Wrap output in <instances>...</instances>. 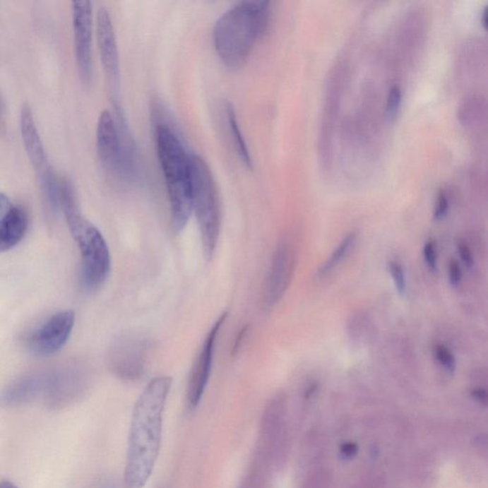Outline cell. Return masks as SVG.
Here are the masks:
<instances>
[{"label": "cell", "instance_id": "cell-1", "mask_svg": "<svg viewBox=\"0 0 488 488\" xmlns=\"http://www.w3.org/2000/svg\"><path fill=\"white\" fill-rule=\"evenodd\" d=\"M171 377L153 379L133 406L128 435L124 487L143 488L151 478L162 446L163 416Z\"/></svg>", "mask_w": 488, "mask_h": 488}, {"label": "cell", "instance_id": "cell-2", "mask_svg": "<svg viewBox=\"0 0 488 488\" xmlns=\"http://www.w3.org/2000/svg\"><path fill=\"white\" fill-rule=\"evenodd\" d=\"M165 119L155 127V148L170 206L172 226L176 233L186 227L193 213L191 155L181 136Z\"/></svg>", "mask_w": 488, "mask_h": 488}, {"label": "cell", "instance_id": "cell-3", "mask_svg": "<svg viewBox=\"0 0 488 488\" xmlns=\"http://www.w3.org/2000/svg\"><path fill=\"white\" fill-rule=\"evenodd\" d=\"M270 20L267 1H242L223 13L214 28V44L220 61L229 68L246 62Z\"/></svg>", "mask_w": 488, "mask_h": 488}, {"label": "cell", "instance_id": "cell-4", "mask_svg": "<svg viewBox=\"0 0 488 488\" xmlns=\"http://www.w3.org/2000/svg\"><path fill=\"white\" fill-rule=\"evenodd\" d=\"M61 211L81 254V283L85 290H99L107 280L112 268L110 250L102 232L81 214L73 189L65 191Z\"/></svg>", "mask_w": 488, "mask_h": 488}, {"label": "cell", "instance_id": "cell-5", "mask_svg": "<svg viewBox=\"0 0 488 488\" xmlns=\"http://www.w3.org/2000/svg\"><path fill=\"white\" fill-rule=\"evenodd\" d=\"M114 114L105 110L97 124V150L100 163L112 176L126 182L136 181L138 160L135 141L121 105Z\"/></svg>", "mask_w": 488, "mask_h": 488}, {"label": "cell", "instance_id": "cell-6", "mask_svg": "<svg viewBox=\"0 0 488 488\" xmlns=\"http://www.w3.org/2000/svg\"><path fill=\"white\" fill-rule=\"evenodd\" d=\"M193 213L200 227L204 256L211 260L219 242L222 207L216 181L201 155H191Z\"/></svg>", "mask_w": 488, "mask_h": 488}, {"label": "cell", "instance_id": "cell-7", "mask_svg": "<svg viewBox=\"0 0 488 488\" xmlns=\"http://www.w3.org/2000/svg\"><path fill=\"white\" fill-rule=\"evenodd\" d=\"M89 378L85 368L70 364L51 370L43 403L52 410H61L78 402L86 393Z\"/></svg>", "mask_w": 488, "mask_h": 488}, {"label": "cell", "instance_id": "cell-8", "mask_svg": "<svg viewBox=\"0 0 488 488\" xmlns=\"http://www.w3.org/2000/svg\"><path fill=\"white\" fill-rule=\"evenodd\" d=\"M76 316L72 310L52 315L27 337L26 348L37 357L54 355L67 345L75 327Z\"/></svg>", "mask_w": 488, "mask_h": 488}, {"label": "cell", "instance_id": "cell-9", "mask_svg": "<svg viewBox=\"0 0 488 488\" xmlns=\"http://www.w3.org/2000/svg\"><path fill=\"white\" fill-rule=\"evenodd\" d=\"M149 348V343L143 338L121 336L113 343L109 352L112 372L121 380H138L145 372Z\"/></svg>", "mask_w": 488, "mask_h": 488}, {"label": "cell", "instance_id": "cell-10", "mask_svg": "<svg viewBox=\"0 0 488 488\" xmlns=\"http://www.w3.org/2000/svg\"><path fill=\"white\" fill-rule=\"evenodd\" d=\"M93 4L89 0L72 2L73 53L78 76L83 83H91L93 76Z\"/></svg>", "mask_w": 488, "mask_h": 488}, {"label": "cell", "instance_id": "cell-11", "mask_svg": "<svg viewBox=\"0 0 488 488\" xmlns=\"http://www.w3.org/2000/svg\"><path fill=\"white\" fill-rule=\"evenodd\" d=\"M227 318V313H223L213 324L211 329L207 334L200 352L198 354L195 364L191 371L189 383H188L186 403L190 411L195 410L200 405L201 400L208 386L211 377L213 362H214L215 349H216L217 338L219 336L220 328Z\"/></svg>", "mask_w": 488, "mask_h": 488}, {"label": "cell", "instance_id": "cell-12", "mask_svg": "<svg viewBox=\"0 0 488 488\" xmlns=\"http://www.w3.org/2000/svg\"><path fill=\"white\" fill-rule=\"evenodd\" d=\"M97 37L103 72L113 95L114 103H119L118 95L121 87V59L118 40L110 13L105 7L97 11Z\"/></svg>", "mask_w": 488, "mask_h": 488}, {"label": "cell", "instance_id": "cell-13", "mask_svg": "<svg viewBox=\"0 0 488 488\" xmlns=\"http://www.w3.org/2000/svg\"><path fill=\"white\" fill-rule=\"evenodd\" d=\"M297 266L295 247L288 242L278 244L267 277L264 302L267 307H273L282 299L293 280Z\"/></svg>", "mask_w": 488, "mask_h": 488}, {"label": "cell", "instance_id": "cell-14", "mask_svg": "<svg viewBox=\"0 0 488 488\" xmlns=\"http://www.w3.org/2000/svg\"><path fill=\"white\" fill-rule=\"evenodd\" d=\"M50 373L51 370L34 371L16 378L2 392V405L10 408L21 407L38 399L43 400Z\"/></svg>", "mask_w": 488, "mask_h": 488}, {"label": "cell", "instance_id": "cell-15", "mask_svg": "<svg viewBox=\"0 0 488 488\" xmlns=\"http://www.w3.org/2000/svg\"><path fill=\"white\" fill-rule=\"evenodd\" d=\"M29 215L23 206L15 204L4 193L0 195V251L7 252L25 237Z\"/></svg>", "mask_w": 488, "mask_h": 488}, {"label": "cell", "instance_id": "cell-16", "mask_svg": "<svg viewBox=\"0 0 488 488\" xmlns=\"http://www.w3.org/2000/svg\"><path fill=\"white\" fill-rule=\"evenodd\" d=\"M19 125H20L21 138H23L27 157L37 173L38 181H40L54 170L49 163L44 144L38 132L34 114L29 105H24L21 108Z\"/></svg>", "mask_w": 488, "mask_h": 488}, {"label": "cell", "instance_id": "cell-17", "mask_svg": "<svg viewBox=\"0 0 488 488\" xmlns=\"http://www.w3.org/2000/svg\"><path fill=\"white\" fill-rule=\"evenodd\" d=\"M356 241V233H350L346 235L345 238L343 239V241L340 242V244L335 248L333 253L329 256L326 263H323L321 268L319 269L318 276L324 278L331 274V273L345 261L346 256H348V254L353 249Z\"/></svg>", "mask_w": 488, "mask_h": 488}, {"label": "cell", "instance_id": "cell-18", "mask_svg": "<svg viewBox=\"0 0 488 488\" xmlns=\"http://www.w3.org/2000/svg\"><path fill=\"white\" fill-rule=\"evenodd\" d=\"M226 116H227L229 129H230L232 138H233L234 143H235L237 152H238L239 157H241L244 165L248 168H251L252 167V160H251L249 150L247 148L242 131L239 130L235 110H234L233 106L230 103L226 105Z\"/></svg>", "mask_w": 488, "mask_h": 488}, {"label": "cell", "instance_id": "cell-19", "mask_svg": "<svg viewBox=\"0 0 488 488\" xmlns=\"http://www.w3.org/2000/svg\"><path fill=\"white\" fill-rule=\"evenodd\" d=\"M435 357L447 372L453 373L456 369V359L451 349L447 348L446 345H436Z\"/></svg>", "mask_w": 488, "mask_h": 488}, {"label": "cell", "instance_id": "cell-20", "mask_svg": "<svg viewBox=\"0 0 488 488\" xmlns=\"http://www.w3.org/2000/svg\"><path fill=\"white\" fill-rule=\"evenodd\" d=\"M388 270L393 280L395 287L400 296L405 295L406 293V279L405 270L402 264L398 261H392L388 263Z\"/></svg>", "mask_w": 488, "mask_h": 488}, {"label": "cell", "instance_id": "cell-21", "mask_svg": "<svg viewBox=\"0 0 488 488\" xmlns=\"http://www.w3.org/2000/svg\"><path fill=\"white\" fill-rule=\"evenodd\" d=\"M400 100H402V92L398 86H393L390 89L388 97H387L386 113L390 119H394L399 111Z\"/></svg>", "mask_w": 488, "mask_h": 488}, {"label": "cell", "instance_id": "cell-22", "mask_svg": "<svg viewBox=\"0 0 488 488\" xmlns=\"http://www.w3.org/2000/svg\"><path fill=\"white\" fill-rule=\"evenodd\" d=\"M424 258L428 268L434 271L437 269V248L433 241H428L424 247Z\"/></svg>", "mask_w": 488, "mask_h": 488}, {"label": "cell", "instance_id": "cell-23", "mask_svg": "<svg viewBox=\"0 0 488 488\" xmlns=\"http://www.w3.org/2000/svg\"><path fill=\"white\" fill-rule=\"evenodd\" d=\"M448 208L449 203L446 195L444 194V191H441V192L439 193L437 201H436L434 219L437 220L444 219V218L446 216L447 212H448Z\"/></svg>", "mask_w": 488, "mask_h": 488}, {"label": "cell", "instance_id": "cell-24", "mask_svg": "<svg viewBox=\"0 0 488 488\" xmlns=\"http://www.w3.org/2000/svg\"><path fill=\"white\" fill-rule=\"evenodd\" d=\"M458 252H459L460 260L468 269L472 268L474 266L473 254L471 252L470 247L465 241H459L457 244Z\"/></svg>", "mask_w": 488, "mask_h": 488}, {"label": "cell", "instance_id": "cell-25", "mask_svg": "<svg viewBox=\"0 0 488 488\" xmlns=\"http://www.w3.org/2000/svg\"><path fill=\"white\" fill-rule=\"evenodd\" d=\"M462 268H460L459 263L457 261H452L449 263L448 268V277L449 282L452 286L456 287V286L460 285V280H462Z\"/></svg>", "mask_w": 488, "mask_h": 488}, {"label": "cell", "instance_id": "cell-26", "mask_svg": "<svg viewBox=\"0 0 488 488\" xmlns=\"http://www.w3.org/2000/svg\"><path fill=\"white\" fill-rule=\"evenodd\" d=\"M248 332V326H244V328L239 332L238 336L236 338L235 343H234L233 347H232V355H235L238 352L239 347H241L242 343L244 342L245 336Z\"/></svg>", "mask_w": 488, "mask_h": 488}, {"label": "cell", "instance_id": "cell-27", "mask_svg": "<svg viewBox=\"0 0 488 488\" xmlns=\"http://www.w3.org/2000/svg\"><path fill=\"white\" fill-rule=\"evenodd\" d=\"M474 399L478 400L481 403H488V392L482 388H476L472 391Z\"/></svg>", "mask_w": 488, "mask_h": 488}, {"label": "cell", "instance_id": "cell-28", "mask_svg": "<svg viewBox=\"0 0 488 488\" xmlns=\"http://www.w3.org/2000/svg\"><path fill=\"white\" fill-rule=\"evenodd\" d=\"M357 451H358V447H357L355 444H345L342 447V453L345 455V457H352L353 455L356 454Z\"/></svg>", "mask_w": 488, "mask_h": 488}, {"label": "cell", "instance_id": "cell-29", "mask_svg": "<svg viewBox=\"0 0 488 488\" xmlns=\"http://www.w3.org/2000/svg\"><path fill=\"white\" fill-rule=\"evenodd\" d=\"M99 488H119V485L113 479L105 478L100 482Z\"/></svg>", "mask_w": 488, "mask_h": 488}, {"label": "cell", "instance_id": "cell-30", "mask_svg": "<svg viewBox=\"0 0 488 488\" xmlns=\"http://www.w3.org/2000/svg\"><path fill=\"white\" fill-rule=\"evenodd\" d=\"M0 488H18L16 487L13 482L11 481H8V480H5V481L1 482V484H0Z\"/></svg>", "mask_w": 488, "mask_h": 488}, {"label": "cell", "instance_id": "cell-31", "mask_svg": "<svg viewBox=\"0 0 488 488\" xmlns=\"http://www.w3.org/2000/svg\"><path fill=\"white\" fill-rule=\"evenodd\" d=\"M482 23L485 28L488 29V5L484 8V13H482Z\"/></svg>", "mask_w": 488, "mask_h": 488}]
</instances>
